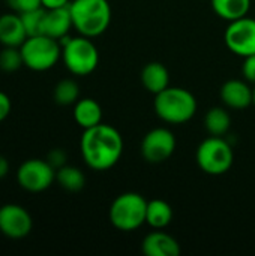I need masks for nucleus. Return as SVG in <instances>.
Masks as SVG:
<instances>
[{"instance_id": "f257e3e1", "label": "nucleus", "mask_w": 255, "mask_h": 256, "mask_svg": "<svg viewBox=\"0 0 255 256\" xmlns=\"http://www.w3.org/2000/svg\"><path fill=\"white\" fill-rule=\"evenodd\" d=\"M80 152L83 160L90 170H111L123 154L122 134L116 128L104 123H99L89 129H83Z\"/></svg>"}, {"instance_id": "f03ea898", "label": "nucleus", "mask_w": 255, "mask_h": 256, "mask_svg": "<svg viewBox=\"0 0 255 256\" xmlns=\"http://www.w3.org/2000/svg\"><path fill=\"white\" fill-rule=\"evenodd\" d=\"M69 10L74 28L87 38H96L107 32L111 22L108 0H71Z\"/></svg>"}, {"instance_id": "7ed1b4c3", "label": "nucleus", "mask_w": 255, "mask_h": 256, "mask_svg": "<svg viewBox=\"0 0 255 256\" xmlns=\"http://www.w3.org/2000/svg\"><path fill=\"white\" fill-rule=\"evenodd\" d=\"M195 96L182 87H167L155 94L153 108L156 116L168 124L188 123L197 112Z\"/></svg>"}, {"instance_id": "20e7f679", "label": "nucleus", "mask_w": 255, "mask_h": 256, "mask_svg": "<svg viewBox=\"0 0 255 256\" xmlns=\"http://www.w3.org/2000/svg\"><path fill=\"white\" fill-rule=\"evenodd\" d=\"M59 42L62 45V60L72 75L86 76L95 72L99 64V51L92 38L68 34Z\"/></svg>"}, {"instance_id": "39448f33", "label": "nucleus", "mask_w": 255, "mask_h": 256, "mask_svg": "<svg viewBox=\"0 0 255 256\" xmlns=\"http://www.w3.org/2000/svg\"><path fill=\"white\" fill-rule=\"evenodd\" d=\"M147 201L141 194L125 192L120 194L110 206L111 225L123 232L135 231L146 224Z\"/></svg>"}, {"instance_id": "423d86ee", "label": "nucleus", "mask_w": 255, "mask_h": 256, "mask_svg": "<svg viewBox=\"0 0 255 256\" xmlns=\"http://www.w3.org/2000/svg\"><path fill=\"white\" fill-rule=\"evenodd\" d=\"M23 63L35 72H45L57 64L62 58V45L57 39L45 34L30 36L20 46Z\"/></svg>"}, {"instance_id": "0eeeda50", "label": "nucleus", "mask_w": 255, "mask_h": 256, "mask_svg": "<svg viewBox=\"0 0 255 256\" xmlns=\"http://www.w3.org/2000/svg\"><path fill=\"white\" fill-rule=\"evenodd\" d=\"M195 159L203 172L209 176H222L233 166L234 153L227 140L210 135L198 146Z\"/></svg>"}, {"instance_id": "6e6552de", "label": "nucleus", "mask_w": 255, "mask_h": 256, "mask_svg": "<svg viewBox=\"0 0 255 256\" xmlns=\"http://www.w3.org/2000/svg\"><path fill=\"white\" fill-rule=\"evenodd\" d=\"M17 182L24 190L39 194L51 188L56 182V170L47 159H27L17 171Z\"/></svg>"}, {"instance_id": "1a4fd4ad", "label": "nucleus", "mask_w": 255, "mask_h": 256, "mask_svg": "<svg viewBox=\"0 0 255 256\" xmlns=\"http://www.w3.org/2000/svg\"><path fill=\"white\" fill-rule=\"evenodd\" d=\"M224 42L227 48L239 57H248L255 54L254 18L246 15L243 18L230 21L224 33Z\"/></svg>"}, {"instance_id": "9d476101", "label": "nucleus", "mask_w": 255, "mask_h": 256, "mask_svg": "<svg viewBox=\"0 0 255 256\" xmlns=\"http://www.w3.org/2000/svg\"><path fill=\"white\" fill-rule=\"evenodd\" d=\"M176 146V136L170 129L155 128L144 135L140 146V152L146 162L162 164L173 156Z\"/></svg>"}, {"instance_id": "9b49d317", "label": "nucleus", "mask_w": 255, "mask_h": 256, "mask_svg": "<svg viewBox=\"0 0 255 256\" xmlns=\"http://www.w3.org/2000/svg\"><path fill=\"white\" fill-rule=\"evenodd\" d=\"M33 219L30 213L18 204L0 207V232L12 240H21L32 232Z\"/></svg>"}, {"instance_id": "f8f14e48", "label": "nucleus", "mask_w": 255, "mask_h": 256, "mask_svg": "<svg viewBox=\"0 0 255 256\" xmlns=\"http://www.w3.org/2000/svg\"><path fill=\"white\" fill-rule=\"evenodd\" d=\"M221 99L231 110H245L254 102V88L245 80H228L221 87Z\"/></svg>"}, {"instance_id": "ddd939ff", "label": "nucleus", "mask_w": 255, "mask_h": 256, "mask_svg": "<svg viewBox=\"0 0 255 256\" xmlns=\"http://www.w3.org/2000/svg\"><path fill=\"white\" fill-rule=\"evenodd\" d=\"M141 252L146 256H179L182 249L174 237L162 230H156L143 238Z\"/></svg>"}, {"instance_id": "4468645a", "label": "nucleus", "mask_w": 255, "mask_h": 256, "mask_svg": "<svg viewBox=\"0 0 255 256\" xmlns=\"http://www.w3.org/2000/svg\"><path fill=\"white\" fill-rule=\"evenodd\" d=\"M72 27L74 24H72L69 4L65 8H57V9H45L42 34L60 40L62 38L69 34V30Z\"/></svg>"}, {"instance_id": "2eb2a0df", "label": "nucleus", "mask_w": 255, "mask_h": 256, "mask_svg": "<svg viewBox=\"0 0 255 256\" xmlns=\"http://www.w3.org/2000/svg\"><path fill=\"white\" fill-rule=\"evenodd\" d=\"M27 33L20 14L8 12L0 15V44L3 46H21Z\"/></svg>"}, {"instance_id": "dca6fc26", "label": "nucleus", "mask_w": 255, "mask_h": 256, "mask_svg": "<svg viewBox=\"0 0 255 256\" xmlns=\"http://www.w3.org/2000/svg\"><path fill=\"white\" fill-rule=\"evenodd\" d=\"M140 78H141L143 87L153 94H158L167 87H170V72L165 68V64L159 62L147 63L143 68Z\"/></svg>"}, {"instance_id": "f3484780", "label": "nucleus", "mask_w": 255, "mask_h": 256, "mask_svg": "<svg viewBox=\"0 0 255 256\" xmlns=\"http://www.w3.org/2000/svg\"><path fill=\"white\" fill-rule=\"evenodd\" d=\"M74 120L83 129L93 128L102 123V108L98 100L92 98L78 99L74 105Z\"/></svg>"}, {"instance_id": "a211bd4d", "label": "nucleus", "mask_w": 255, "mask_h": 256, "mask_svg": "<svg viewBox=\"0 0 255 256\" xmlns=\"http://www.w3.org/2000/svg\"><path fill=\"white\" fill-rule=\"evenodd\" d=\"M173 220V208L164 200H150L147 201L146 224L153 230H164Z\"/></svg>"}, {"instance_id": "6ab92c4d", "label": "nucleus", "mask_w": 255, "mask_h": 256, "mask_svg": "<svg viewBox=\"0 0 255 256\" xmlns=\"http://www.w3.org/2000/svg\"><path fill=\"white\" fill-rule=\"evenodd\" d=\"M210 3L213 12L228 22L246 16L251 9V0H210Z\"/></svg>"}, {"instance_id": "aec40b11", "label": "nucleus", "mask_w": 255, "mask_h": 256, "mask_svg": "<svg viewBox=\"0 0 255 256\" xmlns=\"http://www.w3.org/2000/svg\"><path fill=\"white\" fill-rule=\"evenodd\" d=\"M204 128L212 136H224L231 128V116L225 108L213 106L204 116Z\"/></svg>"}, {"instance_id": "412c9836", "label": "nucleus", "mask_w": 255, "mask_h": 256, "mask_svg": "<svg viewBox=\"0 0 255 256\" xmlns=\"http://www.w3.org/2000/svg\"><path fill=\"white\" fill-rule=\"evenodd\" d=\"M56 182L68 192H80L86 186V176L80 168L65 165L56 171Z\"/></svg>"}, {"instance_id": "4be33fe9", "label": "nucleus", "mask_w": 255, "mask_h": 256, "mask_svg": "<svg viewBox=\"0 0 255 256\" xmlns=\"http://www.w3.org/2000/svg\"><path fill=\"white\" fill-rule=\"evenodd\" d=\"M53 96H54L56 104L60 106L75 105L77 100L80 99V86L75 80H71V78L60 80L54 87Z\"/></svg>"}, {"instance_id": "5701e85b", "label": "nucleus", "mask_w": 255, "mask_h": 256, "mask_svg": "<svg viewBox=\"0 0 255 256\" xmlns=\"http://www.w3.org/2000/svg\"><path fill=\"white\" fill-rule=\"evenodd\" d=\"M44 15H45V8H36V9L20 14L24 28H26V33H27V38L42 34Z\"/></svg>"}, {"instance_id": "b1692460", "label": "nucleus", "mask_w": 255, "mask_h": 256, "mask_svg": "<svg viewBox=\"0 0 255 256\" xmlns=\"http://www.w3.org/2000/svg\"><path fill=\"white\" fill-rule=\"evenodd\" d=\"M23 63V56L18 46H3L0 51V70L3 72H15Z\"/></svg>"}, {"instance_id": "393cba45", "label": "nucleus", "mask_w": 255, "mask_h": 256, "mask_svg": "<svg viewBox=\"0 0 255 256\" xmlns=\"http://www.w3.org/2000/svg\"><path fill=\"white\" fill-rule=\"evenodd\" d=\"M6 4L17 14H23L36 8H42L41 0H5Z\"/></svg>"}, {"instance_id": "a878e982", "label": "nucleus", "mask_w": 255, "mask_h": 256, "mask_svg": "<svg viewBox=\"0 0 255 256\" xmlns=\"http://www.w3.org/2000/svg\"><path fill=\"white\" fill-rule=\"evenodd\" d=\"M242 75L245 81L255 86V54L243 57V64H242Z\"/></svg>"}, {"instance_id": "bb28decb", "label": "nucleus", "mask_w": 255, "mask_h": 256, "mask_svg": "<svg viewBox=\"0 0 255 256\" xmlns=\"http://www.w3.org/2000/svg\"><path fill=\"white\" fill-rule=\"evenodd\" d=\"M66 153L62 150V148H53L50 153H48V156H47V160H48V164L57 171L59 168H62V166H65L66 165Z\"/></svg>"}, {"instance_id": "cd10ccee", "label": "nucleus", "mask_w": 255, "mask_h": 256, "mask_svg": "<svg viewBox=\"0 0 255 256\" xmlns=\"http://www.w3.org/2000/svg\"><path fill=\"white\" fill-rule=\"evenodd\" d=\"M11 108H12V104H11L9 96L5 92H0V123L5 118H8V116L11 114Z\"/></svg>"}, {"instance_id": "c85d7f7f", "label": "nucleus", "mask_w": 255, "mask_h": 256, "mask_svg": "<svg viewBox=\"0 0 255 256\" xmlns=\"http://www.w3.org/2000/svg\"><path fill=\"white\" fill-rule=\"evenodd\" d=\"M71 3V0H41L42 8L45 9H57V8H65Z\"/></svg>"}, {"instance_id": "c756f323", "label": "nucleus", "mask_w": 255, "mask_h": 256, "mask_svg": "<svg viewBox=\"0 0 255 256\" xmlns=\"http://www.w3.org/2000/svg\"><path fill=\"white\" fill-rule=\"evenodd\" d=\"M8 171H9V162H8V159L5 156L0 154V180L3 177H6Z\"/></svg>"}, {"instance_id": "7c9ffc66", "label": "nucleus", "mask_w": 255, "mask_h": 256, "mask_svg": "<svg viewBox=\"0 0 255 256\" xmlns=\"http://www.w3.org/2000/svg\"><path fill=\"white\" fill-rule=\"evenodd\" d=\"M252 104L255 105V86H254V102H252Z\"/></svg>"}]
</instances>
